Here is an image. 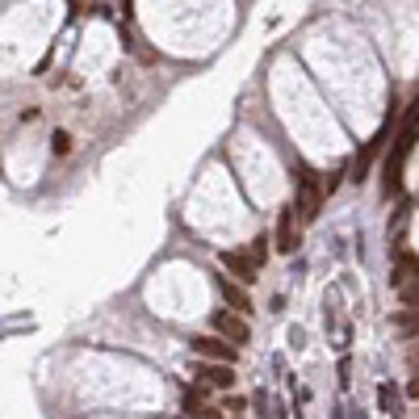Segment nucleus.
I'll list each match as a JSON object with an SVG mask.
<instances>
[{
    "label": "nucleus",
    "instance_id": "obj_13",
    "mask_svg": "<svg viewBox=\"0 0 419 419\" xmlns=\"http://www.w3.org/2000/svg\"><path fill=\"white\" fill-rule=\"evenodd\" d=\"M185 415L189 419H218V411H214V407H206L197 394H189V398H185Z\"/></svg>",
    "mask_w": 419,
    "mask_h": 419
},
{
    "label": "nucleus",
    "instance_id": "obj_8",
    "mask_svg": "<svg viewBox=\"0 0 419 419\" xmlns=\"http://www.w3.org/2000/svg\"><path fill=\"white\" fill-rule=\"evenodd\" d=\"M390 281H394L398 289H403V285H411V281H419V256H415V252H398V256H394Z\"/></svg>",
    "mask_w": 419,
    "mask_h": 419
},
{
    "label": "nucleus",
    "instance_id": "obj_15",
    "mask_svg": "<svg viewBox=\"0 0 419 419\" xmlns=\"http://www.w3.org/2000/svg\"><path fill=\"white\" fill-rule=\"evenodd\" d=\"M403 306H407V311H419V281L403 285Z\"/></svg>",
    "mask_w": 419,
    "mask_h": 419
},
{
    "label": "nucleus",
    "instance_id": "obj_3",
    "mask_svg": "<svg viewBox=\"0 0 419 419\" xmlns=\"http://www.w3.org/2000/svg\"><path fill=\"white\" fill-rule=\"evenodd\" d=\"M189 348H193V357H201V361H210V365H235V352L227 340H218V335H193L189 340Z\"/></svg>",
    "mask_w": 419,
    "mask_h": 419
},
{
    "label": "nucleus",
    "instance_id": "obj_16",
    "mask_svg": "<svg viewBox=\"0 0 419 419\" xmlns=\"http://www.w3.org/2000/svg\"><path fill=\"white\" fill-rule=\"evenodd\" d=\"M50 151H55V155H67V151H72V139H67L63 130H55V139H50Z\"/></svg>",
    "mask_w": 419,
    "mask_h": 419
},
{
    "label": "nucleus",
    "instance_id": "obj_14",
    "mask_svg": "<svg viewBox=\"0 0 419 419\" xmlns=\"http://www.w3.org/2000/svg\"><path fill=\"white\" fill-rule=\"evenodd\" d=\"M247 256H252V264H264V260H269V239H264V235H260V239H252Z\"/></svg>",
    "mask_w": 419,
    "mask_h": 419
},
{
    "label": "nucleus",
    "instance_id": "obj_12",
    "mask_svg": "<svg viewBox=\"0 0 419 419\" xmlns=\"http://www.w3.org/2000/svg\"><path fill=\"white\" fill-rule=\"evenodd\" d=\"M394 327H398V335H407V340H415V335H419V311H398V319H394Z\"/></svg>",
    "mask_w": 419,
    "mask_h": 419
},
{
    "label": "nucleus",
    "instance_id": "obj_6",
    "mask_svg": "<svg viewBox=\"0 0 419 419\" xmlns=\"http://www.w3.org/2000/svg\"><path fill=\"white\" fill-rule=\"evenodd\" d=\"M386 139H390V126H381L377 135H373L369 143H365V151L352 160V181H365V172H369V164L381 155V147H386Z\"/></svg>",
    "mask_w": 419,
    "mask_h": 419
},
{
    "label": "nucleus",
    "instance_id": "obj_2",
    "mask_svg": "<svg viewBox=\"0 0 419 419\" xmlns=\"http://www.w3.org/2000/svg\"><path fill=\"white\" fill-rule=\"evenodd\" d=\"M323 197L327 193H323V185H319V177L302 168V172H298V197L289 201V206L298 210V218H302V223H315L319 210H323Z\"/></svg>",
    "mask_w": 419,
    "mask_h": 419
},
{
    "label": "nucleus",
    "instance_id": "obj_10",
    "mask_svg": "<svg viewBox=\"0 0 419 419\" xmlns=\"http://www.w3.org/2000/svg\"><path fill=\"white\" fill-rule=\"evenodd\" d=\"M201 381L214 386V390H235V369L231 365H206V369H201Z\"/></svg>",
    "mask_w": 419,
    "mask_h": 419
},
{
    "label": "nucleus",
    "instance_id": "obj_4",
    "mask_svg": "<svg viewBox=\"0 0 419 419\" xmlns=\"http://www.w3.org/2000/svg\"><path fill=\"white\" fill-rule=\"evenodd\" d=\"M214 331H218V340H227L231 348H239V344H247V340H252L247 319H239L235 311H214Z\"/></svg>",
    "mask_w": 419,
    "mask_h": 419
},
{
    "label": "nucleus",
    "instance_id": "obj_5",
    "mask_svg": "<svg viewBox=\"0 0 419 419\" xmlns=\"http://www.w3.org/2000/svg\"><path fill=\"white\" fill-rule=\"evenodd\" d=\"M223 269L235 277V285H252L260 277V264H252L247 252H223Z\"/></svg>",
    "mask_w": 419,
    "mask_h": 419
},
{
    "label": "nucleus",
    "instance_id": "obj_18",
    "mask_svg": "<svg viewBox=\"0 0 419 419\" xmlns=\"http://www.w3.org/2000/svg\"><path fill=\"white\" fill-rule=\"evenodd\" d=\"M411 369H419V344L411 348Z\"/></svg>",
    "mask_w": 419,
    "mask_h": 419
},
{
    "label": "nucleus",
    "instance_id": "obj_17",
    "mask_svg": "<svg viewBox=\"0 0 419 419\" xmlns=\"http://www.w3.org/2000/svg\"><path fill=\"white\" fill-rule=\"evenodd\" d=\"M407 394H411V398H419V369H415V377L407 381Z\"/></svg>",
    "mask_w": 419,
    "mask_h": 419
},
{
    "label": "nucleus",
    "instance_id": "obj_7",
    "mask_svg": "<svg viewBox=\"0 0 419 419\" xmlns=\"http://www.w3.org/2000/svg\"><path fill=\"white\" fill-rule=\"evenodd\" d=\"M277 252H294V243H298V214H294V206H281L277 214Z\"/></svg>",
    "mask_w": 419,
    "mask_h": 419
},
{
    "label": "nucleus",
    "instance_id": "obj_9",
    "mask_svg": "<svg viewBox=\"0 0 419 419\" xmlns=\"http://www.w3.org/2000/svg\"><path fill=\"white\" fill-rule=\"evenodd\" d=\"M218 294L227 298V306H231V311L239 315V319H243V315H252V298L243 294V285H235V281L218 277Z\"/></svg>",
    "mask_w": 419,
    "mask_h": 419
},
{
    "label": "nucleus",
    "instance_id": "obj_11",
    "mask_svg": "<svg viewBox=\"0 0 419 419\" xmlns=\"http://www.w3.org/2000/svg\"><path fill=\"white\" fill-rule=\"evenodd\" d=\"M377 407H381V415H403V403H398V390L390 386V381H381L377 386Z\"/></svg>",
    "mask_w": 419,
    "mask_h": 419
},
{
    "label": "nucleus",
    "instance_id": "obj_1",
    "mask_svg": "<svg viewBox=\"0 0 419 419\" xmlns=\"http://www.w3.org/2000/svg\"><path fill=\"white\" fill-rule=\"evenodd\" d=\"M419 139V96L411 101V109H407V118H403V130H398V143H394V151L386 155V193H394V189L403 185V164H407V155H411V147Z\"/></svg>",
    "mask_w": 419,
    "mask_h": 419
}]
</instances>
